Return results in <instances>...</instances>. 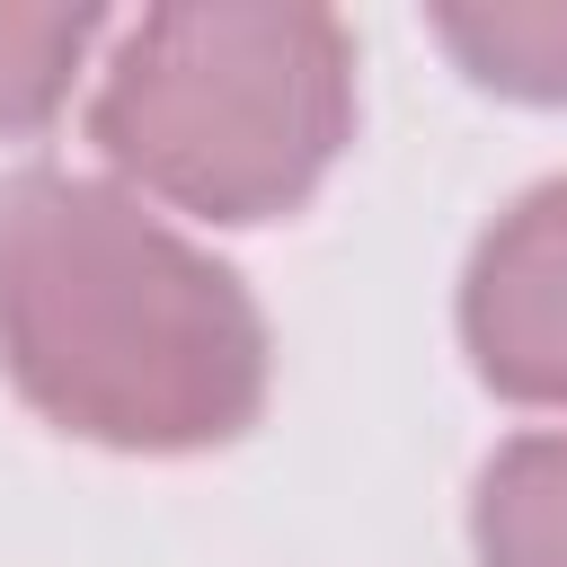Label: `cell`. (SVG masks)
<instances>
[{
    "label": "cell",
    "mask_w": 567,
    "mask_h": 567,
    "mask_svg": "<svg viewBox=\"0 0 567 567\" xmlns=\"http://www.w3.org/2000/svg\"><path fill=\"white\" fill-rule=\"evenodd\" d=\"M354 62L328 9H151L97 80V151L213 221L284 213L346 142Z\"/></svg>",
    "instance_id": "cell-2"
},
{
    "label": "cell",
    "mask_w": 567,
    "mask_h": 567,
    "mask_svg": "<svg viewBox=\"0 0 567 567\" xmlns=\"http://www.w3.org/2000/svg\"><path fill=\"white\" fill-rule=\"evenodd\" d=\"M0 363L71 434L177 452L257 416L266 328L142 195L35 168L0 195Z\"/></svg>",
    "instance_id": "cell-1"
},
{
    "label": "cell",
    "mask_w": 567,
    "mask_h": 567,
    "mask_svg": "<svg viewBox=\"0 0 567 567\" xmlns=\"http://www.w3.org/2000/svg\"><path fill=\"white\" fill-rule=\"evenodd\" d=\"M478 567H567V434H523L487 461Z\"/></svg>",
    "instance_id": "cell-4"
},
{
    "label": "cell",
    "mask_w": 567,
    "mask_h": 567,
    "mask_svg": "<svg viewBox=\"0 0 567 567\" xmlns=\"http://www.w3.org/2000/svg\"><path fill=\"white\" fill-rule=\"evenodd\" d=\"M97 18L89 9H0V133L62 106Z\"/></svg>",
    "instance_id": "cell-6"
},
{
    "label": "cell",
    "mask_w": 567,
    "mask_h": 567,
    "mask_svg": "<svg viewBox=\"0 0 567 567\" xmlns=\"http://www.w3.org/2000/svg\"><path fill=\"white\" fill-rule=\"evenodd\" d=\"M470 354L496 390L567 408V177L532 186L470 266Z\"/></svg>",
    "instance_id": "cell-3"
},
{
    "label": "cell",
    "mask_w": 567,
    "mask_h": 567,
    "mask_svg": "<svg viewBox=\"0 0 567 567\" xmlns=\"http://www.w3.org/2000/svg\"><path fill=\"white\" fill-rule=\"evenodd\" d=\"M434 35L514 97H567V0H487V9H443Z\"/></svg>",
    "instance_id": "cell-5"
}]
</instances>
